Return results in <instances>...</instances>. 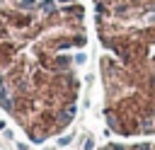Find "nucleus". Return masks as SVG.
Here are the masks:
<instances>
[{
    "label": "nucleus",
    "instance_id": "f257e3e1",
    "mask_svg": "<svg viewBox=\"0 0 155 150\" xmlns=\"http://www.w3.org/2000/svg\"><path fill=\"white\" fill-rule=\"evenodd\" d=\"M87 0H0V104L34 140L75 116Z\"/></svg>",
    "mask_w": 155,
    "mask_h": 150
},
{
    "label": "nucleus",
    "instance_id": "f03ea898",
    "mask_svg": "<svg viewBox=\"0 0 155 150\" xmlns=\"http://www.w3.org/2000/svg\"><path fill=\"white\" fill-rule=\"evenodd\" d=\"M104 48L107 121L116 133L155 131V0H90Z\"/></svg>",
    "mask_w": 155,
    "mask_h": 150
}]
</instances>
